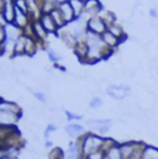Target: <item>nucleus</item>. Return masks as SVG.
<instances>
[{
  "mask_svg": "<svg viewBox=\"0 0 158 159\" xmlns=\"http://www.w3.org/2000/svg\"><path fill=\"white\" fill-rule=\"evenodd\" d=\"M86 29L89 32L101 36L108 31V25L104 22V20L100 16H91L86 22Z\"/></svg>",
  "mask_w": 158,
  "mask_h": 159,
  "instance_id": "obj_2",
  "label": "nucleus"
},
{
  "mask_svg": "<svg viewBox=\"0 0 158 159\" xmlns=\"http://www.w3.org/2000/svg\"><path fill=\"white\" fill-rule=\"evenodd\" d=\"M49 15H51V16H52V19L54 20V22H56L57 27H63V26L67 24L66 19L63 17V15H62V12L58 10V7H57V9H54V10H52V11L49 12Z\"/></svg>",
  "mask_w": 158,
  "mask_h": 159,
  "instance_id": "obj_17",
  "label": "nucleus"
},
{
  "mask_svg": "<svg viewBox=\"0 0 158 159\" xmlns=\"http://www.w3.org/2000/svg\"><path fill=\"white\" fill-rule=\"evenodd\" d=\"M108 31H109V32H111L113 35H115V36H116L118 39H120V40H122V39L125 37V34H123L122 29H121L118 25H116V24L110 25V26L108 27Z\"/></svg>",
  "mask_w": 158,
  "mask_h": 159,
  "instance_id": "obj_22",
  "label": "nucleus"
},
{
  "mask_svg": "<svg viewBox=\"0 0 158 159\" xmlns=\"http://www.w3.org/2000/svg\"><path fill=\"white\" fill-rule=\"evenodd\" d=\"M14 24L20 27L21 30L22 29H26L29 26V17H27V14L22 12L20 9H17L15 6V20H14Z\"/></svg>",
  "mask_w": 158,
  "mask_h": 159,
  "instance_id": "obj_10",
  "label": "nucleus"
},
{
  "mask_svg": "<svg viewBox=\"0 0 158 159\" xmlns=\"http://www.w3.org/2000/svg\"><path fill=\"white\" fill-rule=\"evenodd\" d=\"M31 25H32V31H34V39L40 40V41L44 40L48 32L44 30V27L42 26V24H41L40 21H35V22L31 24Z\"/></svg>",
  "mask_w": 158,
  "mask_h": 159,
  "instance_id": "obj_13",
  "label": "nucleus"
},
{
  "mask_svg": "<svg viewBox=\"0 0 158 159\" xmlns=\"http://www.w3.org/2000/svg\"><path fill=\"white\" fill-rule=\"evenodd\" d=\"M15 6L17 9H20L22 12L27 14L29 12V4L26 0H15Z\"/></svg>",
  "mask_w": 158,
  "mask_h": 159,
  "instance_id": "obj_24",
  "label": "nucleus"
},
{
  "mask_svg": "<svg viewBox=\"0 0 158 159\" xmlns=\"http://www.w3.org/2000/svg\"><path fill=\"white\" fill-rule=\"evenodd\" d=\"M142 159H158V147L146 144L142 149Z\"/></svg>",
  "mask_w": 158,
  "mask_h": 159,
  "instance_id": "obj_15",
  "label": "nucleus"
},
{
  "mask_svg": "<svg viewBox=\"0 0 158 159\" xmlns=\"http://www.w3.org/2000/svg\"><path fill=\"white\" fill-rule=\"evenodd\" d=\"M80 159H86V158H85V157H81V158H80Z\"/></svg>",
  "mask_w": 158,
  "mask_h": 159,
  "instance_id": "obj_36",
  "label": "nucleus"
},
{
  "mask_svg": "<svg viewBox=\"0 0 158 159\" xmlns=\"http://www.w3.org/2000/svg\"><path fill=\"white\" fill-rule=\"evenodd\" d=\"M4 4H5V0H0V14L2 12V9H4Z\"/></svg>",
  "mask_w": 158,
  "mask_h": 159,
  "instance_id": "obj_34",
  "label": "nucleus"
},
{
  "mask_svg": "<svg viewBox=\"0 0 158 159\" xmlns=\"http://www.w3.org/2000/svg\"><path fill=\"white\" fill-rule=\"evenodd\" d=\"M48 158L49 159H64V152H63L61 148L56 147V148H53V149L49 152Z\"/></svg>",
  "mask_w": 158,
  "mask_h": 159,
  "instance_id": "obj_23",
  "label": "nucleus"
},
{
  "mask_svg": "<svg viewBox=\"0 0 158 159\" xmlns=\"http://www.w3.org/2000/svg\"><path fill=\"white\" fill-rule=\"evenodd\" d=\"M0 110L1 111H7L15 115H20L21 116V109L17 104L15 102H10V101H0Z\"/></svg>",
  "mask_w": 158,
  "mask_h": 159,
  "instance_id": "obj_11",
  "label": "nucleus"
},
{
  "mask_svg": "<svg viewBox=\"0 0 158 159\" xmlns=\"http://www.w3.org/2000/svg\"><path fill=\"white\" fill-rule=\"evenodd\" d=\"M26 40L27 36L22 35L21 37H19L17 40L15 41V54H22L25 53V47H26Z\"/></svg>",
  "mask_w": 158,
  "mask_h": 159,
  "instance_id": "obj_19",
  "label": "nucleus"
},
{
  "mask_svg": "<svg viewBox=\"0 0 158 159\" xmlns=\"http://www.w3.org/2000/svg\"><path fill=\"white\" fill-rule=\"evenodd\" d=\"M4 29H5V34H6V40L9 41L15 42L19 37H21L24 35L21 29L17 27L15 24H7L6 26H4Z\"/></svg>",
  "mask_w": 158,
  "mask_h": 159,
  "instance_id": "obj_6",
  "label": "nucleus"
},
{
  "mask_svg": "<svg viewBox=\"0 0 158 159\" xmlns=\"http://www.w3.org/2000/svg\"><path fill=\"white\" fill-rule=\"evenodd\" d=\"M53 131H56V126H53V125L47 126V128H46V136H48V133H52Z\"/></svg>",
  "mask_w": 158,
  "mask_h": 159,
  "instance_id": "obj_30",
  "label": "nucleus"
},
{
  "mask_svg": "<svg viewBox=\"0 0 158 159\" xmlns=\"http://www.w3.org/2000/svg\"><path fill=\"white\" fill-rule=\"evenodd\" d=\"M106 93H108L110 96H113L114 99L122 100V99H125V98L128 95V93H130V86L123 85V84H121V85H109L108 89H106Z\"/></svg>",
  "mask_w": 158,
  "mask_h": 159,
  "instance_id": "obj_3",
  "label": "nucleus"
},
{
  "mask_svg": "<svg viewBox=\"0 0 158 159\" xmlns=\"http://www.w3.org/2000/svg\"><path fill=\"white\" fill-rule=\"evenodd\" d=\"M99 9H100L99 0H88L85 2V10H86V12H98Z\"/></svg>",
  "mask_w": 158,
  "mask_h": 159,
  "instance_id": "obj_21",
  "label": "nucleus"
},
{
  "mask_svg": "<svg viewBox=\"0 0 158 159\" xmlns=\"http://www.w3.org/2000/svg\"><path fill=\"white\" fill-rule=\"evenodd\" d=\"M2 16L7 24H14L15 20V5L11 0H5L4 9H2Z\"/></svg>",
  "mask_w": 158,
  "mask_h": 159,
  "instance_id": "obj_5",
  "label": "nucleus"
},
{
  "mask_svg": "<svg viewBox=\"0 0 158 159\" xmlns=\"http://www.w3.org/2000/svg\"><path fill=\"white\" fill-rule=\"evenodd\" d=\"M85 158L86 159H105V152L101 151V149H99V151H95V152L88 154Z\"/></svg>",
  "mask_w": 158,
  "mask_h": 159,
  "instance_id": "obj_25",
  "label": "nucleus"
},
{
  "mask_svg": "<svg viewBox=\"0 0 158 159\" xmlns=\"http://www.w3.org/2000/svg\"><path fill=\"white\" fill-rule=\"evenodd\" d=\"M68 1H69L71 6H72V9H73V11H74L76 19L79 17V16L81 15V12L85 10V2H84L83 0H68Z\"/></svg>",
  "mask_w": 158,
  "mask_h": 159,
  "instance_id": "obj_16",
  "label": "nucleus"
},
{
  "mask_svg": "<svg viewBox=\"0 0 158 159\" xmlns=\"http://www.w3.org/2000/svg\"><path fill=\"white\" fill-rule=\"evenodd\" d=\"M151 16L152 17H157V10L156 9H152L151 10Z\"/></svg>",
  "mask_w": 158,
  "mask_h": 159,
  "instance_id": "obj_33",
  "label": "nucleus"
},
{
  "mask_svg": "<svg viewBox=\"0 0 158 159\" xmlns=\"http://www.w3.org/2000/svg\"><path fill=\"white\" fill-rule=\"evenodd\" d=\"M57 7H58V10L62 12V15H63V17L66 19L67 22H69V21H72L73 19H76V16H74V11H73V9H72V6H71V4H69L68 0H67V1H62V2H59Z\"/></svg>",
  "mask_w": 158,
  "mask_h": 159,
  "instance_id": "obj_8",
  "label": "nucleus"
},
{
  "mask_svg": "<svg viewBox=\"0 0 158 159\" xmlns=\"http://www.w3.org/2000/svg\"><path fill=\"white\" fill-rule=\"evenodd\" d=\"M35 96H36L39 100H41L42 102H44V101H46V98H44V95H43L42 93H35Z\"/></svg>",
  "mask_w": 158,
  "mask_h": 159,
  "instance_id": "obj_31",
  "label": "nucleus"
},
{
  "mask_svg": "<svg viewBox=\"0 0 158 159\" xmlns=\"http://www.w3.org/2000/svg\"><path fill=\"white\" fill-rule=\"evenodd\" d=\"M105 159H123L121 154V149H120V144L116 143L115 146H113L106 153H105Z\"/></svg>",
  "mask_w": 158,
  "mask_h": 159,
  "instance_id": "obj_18",
  "label": "nucleus"
},
{
  "mask_svg": "<svg viewBox=\"0 0 158 159\" xmlns=\"http://www.w3.org/2000/svg\"><path fill=\"white\" fill-rule=\"evenodd\" d=\"M66 131H67V133H68L71 137H73V138H80V137H83V136L85 134L83 126L76 125V123L67 126V127H66Z\"/></svg>",
  "mask_w": 158,
  "mask_h": 159,
  "instance_id": "obj_14",
  "label": "nucleus"
},
{
  "mask_svg": "<svg viewBox=\"0 0 158 159\" xmlns=\"http://www.w3.org/2000/svg\"><path fill=\"white\" fill-rule=\"evenodd\" d=\"M37 49V43L34 37H27L26 40V47H25V53L26 54H34Z\"/></svg>",
  "mask_w": 158,
  "mask_h": 159,
  "instance_id": "obj_20",
  "label": "nucleus"
},
{
  "mask_svg": "<svg viewBox=\"0 0 158 159\" xmlns=\"http://www.w3.org/2000/svg\"><path fill=\"white\" fill-rule=\"evenodd\" d=\"M7 156V148H5V147H0V159L4 158V157H6Z\"/></svg>",
  "mask_w": 158,
  "mask_h": 159,
  "instance_id": "obj_29",
  "label": "nucleus"
},
{
  "mask_svg": "<svg viewBox=\"0 0 158 159\" xmlns=\"http://www.w3.org/2000/svg\"><path fill=\"white\" fill-rule=\"evenodd\" d=\"M101 40H103V42L109 47V48H115V47H118V43L121 42V40L120 39H118L115 35H113L111 32H109V31H106L105 34H103L101 35Z\"/></svg>",
  "mask_w": 158,
  "mask_h": 159,
  "instance_id": "obj_12",
  "label": "nucleus"
},
{
  "mask_svg": "<svg viewBox=\"0 0 158 159\" xmlns=\"http://www.w3.org/2000/svg\"><path fill=\"white\" fill-rule=\"evenodd\" d=\"M48 57H49V59L52 62H57L59 59V54H57L53 49H48Z\"/></svg>",
  "mask_w": 158,
  "mask_h": 159,
  "instance_id": "obj_27",
  "label": "nucleus"
},
{
  "mask_svg": "<svg viewBox=\"0 0 158 159\" xmlns=\"http://www.w3.org/2000/svg\"><path fill=\"white\" fill-rule=\"evenodd\" d=\"M40 22L42 24V26L44 27V30L48 32V34H53L57 31V25L54 22V20L52 19V16L49 14H43L40 19Z\"/></svg>",
  "mask_w": 158,
  "mask_h": 159,
  "instance_id": "obj_9",
  "label": "nucleus"
},
{
  "mask_svg": "<svg viewBox=\"0 0 158 159\" xmlns=\"http://www.w3.org/2000/svg\"><path fill=\"white\" fill-rule=\"evenodd\" d=\"M88 126H90L91 129L99 133H106L111 127V121L110 120H90L88 121Z\"/></svg>",
  "mask_w": 158,
  "mask_h": 159,
  "instance_id": "obj_4",
  "label": "nucleus"
},
{
  "mask_svg": "<svg viewBox=\"0 0 158 159\" xmlns=\"http://www.w3.org/2000/svg\"><path fill=\"white\" fill-rule=\"evenodd\" d=\"M1 159H12V158H10V157H4V158H1Z\"/></svg>",
  "mask_w": 158,
  "mask_h": 159,
  "instance_id": "obj_35",
  "label": "nucleus"
},
{
  "mask_svg": "<svg viewBox=\"0 0 158 159\" xmlns=\"http://www.w3.org/2000/svg\"><path fill=\"white\" fill-rule=\"evenodd\" d=\"M67 116H68V119H69V120H79V119H81V116H79V115H73V114H71V112H67Z\"/></svg>",
  "mask_w": 158,
  "mask_h": 159,
  "instance_id": "obj_32",
  "label": "nucleus"
},
{
  "mask_svg": "<svg viewBox=\"0 0 158 159\" xmlns=\"http://www.w3.org/2000/svg\"><path fill=\"white\" fill-rule=\"evenodd\" d=\"M104 141H105V137L96 134V133H91V132L85 133L83 137H80L78 142L80 143V147H81L83 157H86L88 154L101 149Z\"/></svg>",
  "mask_w": 158,
  "mask_h": 159,
  "instance_id": "obj_1",
  "label": "nucleus"
},
{
  "mask_svg": "<svg viewBox=\"0 0 158 159\" xmlns=\"http://www.w3.org/2000/svg\"><path fill=\"white\" fill-rule=\"evenodd\" d=\"M5 41H6V34H5V29H4V26H1L0 25V47L5 43Z\"/></svg>",
  "mask_w": 158,
  "mask_h": 159,
  "instance_id": "obj_28",
  "label": "nucleus"
},
{
  "mask_svg": "<svg viewBox=\"0 0 158 159\" xmlns=\"http://www.w3.org/2000/svg\"><path fill=\"white\" fill-rule=\"evenodd\" d=\"M19 119H20V115H15V114L0 110V126H15Z\"/></svg>",
  "mask_w": 158,
  "mask_h": 159,
  "instance_id": "obj_7",
  "label": "nucleus"
},
{
  "mask_svg": "<svg viewBox=\"0 0 158 159\" xmlns=\"http://www.w3.org/2000/svg\"><path fill=\"white\" fill-rule=\"evenodd\" d=\"M101 104H103V101H101V99L100 98H94L91 101H90V107L91 109H96V107H99V106H101Z\"/></svg>",
  "mask_w": 158,
  "mask_h": 159,
  "instance_id": "obj_26",
  "label": "nucleus"
}]
</instances>
